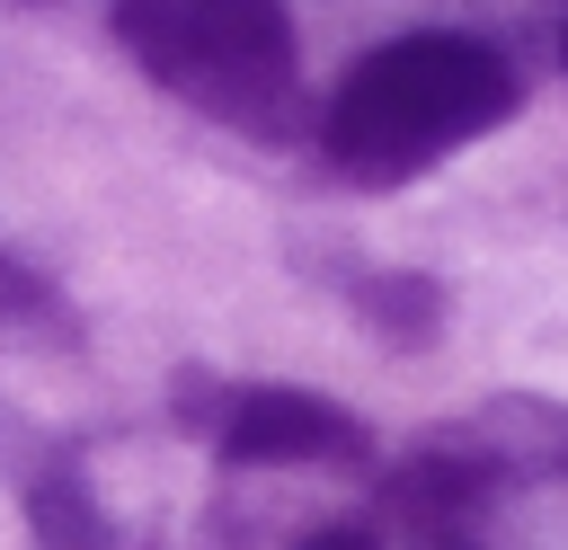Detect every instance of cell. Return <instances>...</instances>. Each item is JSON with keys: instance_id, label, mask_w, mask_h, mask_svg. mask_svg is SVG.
Returning a JSON list of instances; mask_svg holds the SVG:
<instances>
[{"instance_id": "obj_1", "label": "cell", "mask_w": 568, "mask_h": 550, "mask_svg": "<svg viewBox=\"0 0 568 550\" xmlns=\"http://www.w3.org/2000/svg\"><path fill=\"white\" fill-rule=\"evenodd\" d=\"M515 115V71L497 44L426 27V35H390L373 44L320 106V151L364 177V186H399L417 169H435L444 151L479 142L488 124Z\"/></svg>"}, {"instance_id": "obj_6", "label": "cell", "mask_w": 568, "mask_h": 550, "mask_svg": "<svg viewBox=\"0 0 568 550\" xmlns=\"http://www.w3.org/2000/svg\"><path fill=\"white\" fill-rule=\"evenodd\" d=\"M559 53H568V44H559Z\"/></svg>"}, {"instance_id": "obj_3", "label": "cell", "mask_w": 568, "mask_h": 550, "mask_svg": "<svg viewBox=\"0 0 568 550\" xmlns=\"http://www.w3.org/2000/svg\"><path fill=\"white\" fill-rule=\"evenodd\" d=\"M213 444H222V461H240V470H302V461H328V470H346V461H364V452H373L364 417H346L337 399H320V390H293V381L231 390V399H222V426H213Z\"/></svg>"}, {"instance_id": "obj_5", "label": "cell", "mask_w": 568, "mask_h": 550, "mask_svg": "<svg viewBox=\"0 0 568 550\" xmlns=\"http://www.w3.org/2000/svg\"><path fill=\"white\" fill-rule=\"evenodd\" d=\"M293 550H382V541H373L364 523H320V532H302Z\"/></svg>"}, {"instance_id": "obj_4", "label": "cell", "mask_w": 568, "mask_h": 550, "mask_svg": "<svg viewBox=\"0 0 568 550\" xmlns=\"http://www.w3.org/2000/svg\"><path fill=\"white\" fill-rule=\"evenodd\" d=\"M27 523H36L44 550H106V515H98V497H89L80 470H44L27 488Z\"/></svg>"}, {"instance_id": "obj_2", "label": "cell", "mask_w": 568, "mask_h": 550, "mask_svg": "<svg viewBox=\"0 0 568 550\" xmlns=\"http://www.w3.org/2000/svg\"><path fill=\"white\" fill-rule=\"evenodd\" d=\"M124 53L186 106L240 133L302 124V53L284 0H115Z\"/></svg>"}]
</instances>
